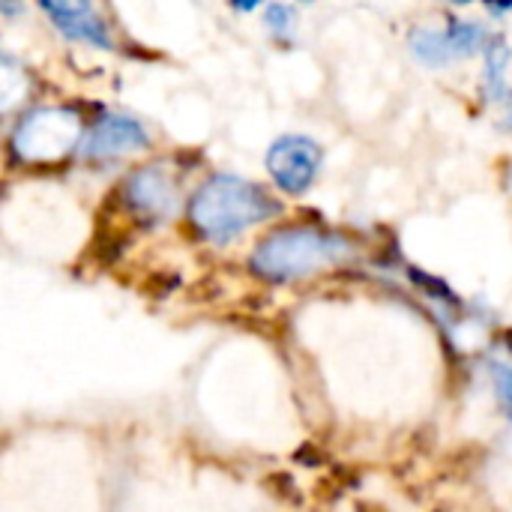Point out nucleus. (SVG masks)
I'll return each instance as SVG.
<instances>
[{"mask_svg": "<svg viewBox=\"0 0 512 512\" xmlns=\"http://www.w3.org/2000/svg\"><path fill=\"white\" fill-rule=\"evenodd\" d=\"M411 48H414V54H417L423 63H429V66H447V63L459 60V57H456V48H453L450 27H447V30H432V27L417 30L414 39H411Z\"/></svg>", "mask_w": 512, "mask_h": 512, "instance_id": "8", "label": "nucleus"}, {"mask_svg": "<svg viewBox=\"0 0 512 512\" xmlns=\"http://www.w3.org/2000/svg\"><path fill=\"white\" fill-rule=\"evenodd\" d=\"M507 105H510V114H507V120H510V126H512V96L507 99Z\"/></svg>", "mask_w": 512, "mask_h": 512, "instance_id": "13", "label": "nucleus"}, {"mask_svg": "<svg viewBox=\"0 0 512 512\" xmlns=\"http://www.w3.org/2000/svg\"><path fill=\"white\" fill-rule=\"evenodd\" d=\"M231 3H234L237 9H243V12H249V9H258V6H261L264 0H231Z\"/></svg>", "mask_w": 512, "mask_h": 512, "instance_id": "12", "label": "nucleus"}, {"mask_svg": "<svg viewBox=\"0 0 512 512\" xmlns=\"http://www.w3.org/2000/svg\"><path fill=\"white\" fill-rule=\"evenodd\" d=\"M489 378L501 411L507 414V420H512V357L489 360Z\"/></svg>", "mask_w": 512, "mask_h": 512, "instance_id": "10", "label": "nucleus"}, {"mask_svg": "<svg viewBox=\"0 0 512 512\" xmlns=\"http://www.w3.org/2000/svg\"><path fill=\"white\" fill-rule=\"evenodd\" d=\"M321 168V147L306 135H282L267 150V171L288 195H303Z\"/></svg>", "mask_w": 512, "mask_h": 512, "instance_id": "4", "label": "nucleus"}, {"mask_svg": "<svg viewBox=\"0 0 512 512\" xmlns=\"http://www.w3.org/2000/svg\"><path fill=\"white\" fill-rule=\"evenodd\" d=\"M279 213V204L252 180L234 174L210 177L189 201V225L207 243H231Z\"/></svg>", "mask_w": 512, "mask_h": 512, "instance_id": "1", "label": "nucleus"}, {"mask_svg": "<svg viewBox=\"0 0 512 512\" xmlns=\"http://www.w3.org/2000/svg\"><path fill=\"white\" fill-rule=\"evenodd\" d=\"M48 18L75 42H87L96 48H111V33L105 21L96 15L93 0H39Z\"/></svg>", "mask_w": 512, "mask_h": 512, "instance_id": "5", "label": "nucleus"}, {"mask_svg": "<svg viewBox=\"0 0 512 512\" xmlns=\"http://www.w3.org/2000/svg\"><path fill=\"white\" fill-rule=\"evenodd\" d=\"M264 24H267L270 33L285 36V33L291 30V24H294V12H291L285 3H270L267 12H264Z\"/></svg>", "mask_w": 512, "mask_h": 512, "instance_id": "11", "label": "nucleus"}, {"mask_svg": "<svg viewBox=\"0 0 512 512\" xmlns=\"http://www.w3.org/2000/svg\"><path fill=\"white\" fill-rule=\"evenodd\" d=\"M507 63H510V45L504 39H495L486 48V84L495 99H510L507 93Z\"/></svg>", "mask_w": 512, "mask_h": 512, "instance_id": "9", "label": "nucleus"}, {"mask_svg": "<svg viewBox=\"0 0 512 512\" xmlns=\"http://www.w3.org/2000/svg\"><path fill=\"white\" fill-rule=\"evenodd\" d=\"M354 246L342 234H330L312 225H291L264 237L252 252V273L267 282H300L330 267L348 264Z\"/></svg>", "mask_w": 512, "mask_h": 512, "instance_id": "2", "label": "nucleus"}, {"mask_svg": "<svg viewBox=\"0 0 512 512\" xmlns=\"http://www.w3.org/2000/svg\"><path fill=\"white\" fill-rule=\"evenodd\" d=\"M81 135V120L72 108H36L12 132V153L30 165L66 159Z\"/></svg>", "mask_w": 512, "mask_h": 512, "instance_id": "3", "label": "nucleus"}, {"mask_svg": "<svg viewBox=\"0 0 512 512\" xmlns=\"http://www.w3.org/2000/svg\"><path fill=\"white\" fill-rule=\"evenodd\" d=\"M147 141H150V135L138 120L108 114L90 129L84 153L90 159H117V156H126V153H135V150L147 147Z\"/></svg>", "mask_w": 512, "mask_h": 512, "instance_id": "6", "label": "nucleus"}, {"mask_svg": "<svg viewBox=\"0 0 512 512\" xmlns=\"http://www.w3.org/2000/svg\"><path fill=\"white\" fill-rule=\"evenodd\" d=\"M453 3H459V6H465V3H474V0H453Z\"/></svg>", "mask_w": 512, "mask_h": 512, "instance_id": "14", "label": "nucleus"}, {"mask_svg": "<svg viewBox=\"0 0 512 512\" xmlns=\"http://www.w3.org/2000/svg\"><path fill=\"white\" fill-rule=\"evenodd\" d=\"M126 198L138 216L168 219L177 207V186L159 168H141L126 183Z\"/></svg>", "mask_w": 512, "mask_h": 512, "instance_id": "7", "label": "nucleus"}]
</instances>
